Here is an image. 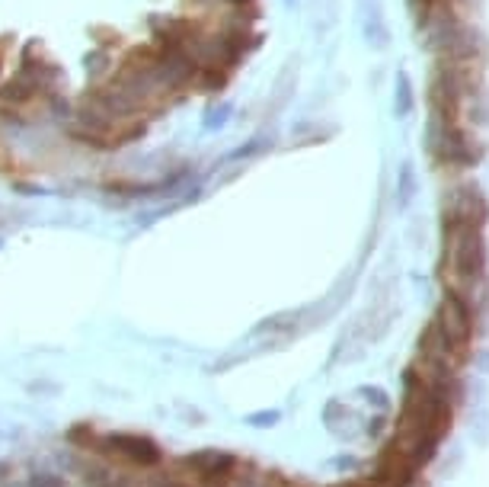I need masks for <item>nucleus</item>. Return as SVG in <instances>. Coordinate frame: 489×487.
Instances as JSON below:
<instances>
[{
  "mask_svg": "<svg viewBox=\"0 0 489 487\" xmlns=\"http://www.w3.org/2000/svg\"><path fill=\"white\" fill-rule=\"evenodd\" d=\"M96 449L106 452V456H118V458H125V462H132V465H141V468H157L163 462L161 446L141 433H109V436H102Z\"/></svg>",
  "mask_w": 489,
  "mask_h": 487,
  "instance_id": "nucleus-1",
  "label": "nucleus"
},
{
  "mask_svg": "<svg viewBox=\"0 0 489 487\" xmlns=\"http://www.w3.org/2000/svg\"><path fill=\"white\" fill-rule=\"evenodd\" d=\"M183 465L189 472H196L205 481V487H227L231 484V474H234V456H224L218 449H205L196 456H186Z\"/></svg>",
  "mask_w": 489,
  "mask_h": 487,
  "instance_id": "nucleus-2",
  "label": "nucleus"
},
{
  "mask_svg": "<svg viewBox=\"0 0 489 487\" xmlns=\"http://www.w3.org/2000/svg\"><path fill=\"white\" fill-rule=\"evenodd\" d=\"M83 484L87 487H144L135 474L128 472H116V468H87L83 472Z\"/></svg>",
  "mask_w": 489,
  "mask_h": 487,
  "instance_id": "nucleus-3",
  "label": "nucleus"
},
{
  "mask_svg": "<svg viewBox=\"0 0 489 487\" xmlns=\"http://www.w3.org/2000/svg\"><path fill=\"white\" fill-rule=\"evenodd\" d=\"M36 93H39V84L32 81L30 75H22V71L16 77H10V81L0 87V96H4L7 103H30Z\"/></svg>",
  "mask_w": 489,
  "mask_h": 487,
  "instance_id": "nucleus-4",
  "label": "nucleus"
},
{
  "mask_svg": "<svg viewBox=\"0 0 489 487\" xmlns=\"http://www.w3.org/2000/svg\"><path fill=\"white\" fill-rule=\"evenodd\" d=\"M32 487H67V481L61 478V474L39 472V474H32Z\"/></svg>",
  "mask_w": 489,
  "mask_h": 487,
  "instance_id": "nucleus-5",
  "label": "nucleus"
},
{
  "mask_svg": "<svg viewBox=\"0 0 489 487\" xmlns=\"http://www.w3.org/2000/svg\"><path fill=\"white\" fill-rule=\"evenodd\" d=\"M409 106H413V96H409V81H406V75H400V106H397V112L406 116Z\"/></svg>",
  "mask_w": 489,
  "mask_h": 487,
  "instance_id": "nucleus-6",
  "label": "nucleus"
},
{
  "mask_svg": "<svg viewBox=\"0 0 489 487\" xmlns=\"http://www.w3.org/2000/svg\"><path fill=\"white\" fill-rule=\"evenodd\" d=\"M153 487H192V481L179 478V474H161V478L153 481Z\"/></svg>",
  "mask_w": 489,
  "mask_h": 487,
  "instance_id": "nucleus-7",
  "label": "nucleus"
},
{
  "mask_svg": "<svg viewBox=\"0 0 489 487\" xmlns=\"http://www.w3.org/2000/svg\"><path fill=\"white\" fill-rule=\"evenodd\" d=\"M227 112H231V106H221V110H212V112H208V116H212V119H205V128H214V126H224V122H227Z\"/></svg>",
  "mask_w": 489,
  "mask_h": 487,
  "instance_id": "nucleus-8",
  "label": "nucleus"
},
{
  "mask_svg": "<svg viewBox=\"0 0 489 487\" xmlns=\"http://www.w3.org/2000/svg\"><path fill=\"white\" fill-rule=\"evenodd\" d=\"M106 61H109V55H106V52H96V55H90V58H87L90 75H102V71H106Z\"/></svg>",
  "mask_w": 489,
  "mask_h": 487,
  "instance_id": "nucleus-9",
  "label": "nucleus"
}]
</instances>
